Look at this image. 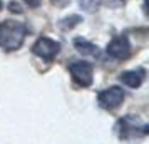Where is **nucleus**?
Here are the masks:
<instances>
[{"instance_id":"1","label":"nucleus","mask_w":149,"mask_h":144,"mask_svg":"<svg viewBox=\"0 0 149 144\" xmlns=\"http://www.w3.org/2000/svg\"><path fill=\"white\" fill-rule=\"evenodd\" d=\"M27 35V25L19 20H3L0 24V47L17 50L22 47Z\"/></svg>"},{"instance_id":"2","label":"nucleus","mask_w":149,"mask_h":144,"mask_svg":"<svg viewBox=\"0 0 149 144\" xmlns=\"http://www.w3.org/2000/svg\"><path fill=\"white\" fill-rule=\"evenodd\" d=\"M116 131H117L121 139L132 141V139H141V137L148 136L149 126L134 116H124L122 119H119V122L116 126Z\"/></svg>"},{"instance_id":"3","label":"nucleus","mask_w":149,"mask_h":144,"mask_svg":"<svg viewBox=\"0 0 149 144\" xmlns=\"http://www.w3.org/2000/svg\"><path fill=\"white\" fill-rule=\"evenodd\" d=\"M69 72L72 76V81L77 86H81V87L92 86V81H94V67H92V64L84 62V61H75L72 64H69Z\"/></svg>"},{"instance_id":"4","label":"nucleus","mask_w":149,"mask_h":144,"mask_svg":"<svg viewBox=\"0 0 149 144\" xmlns=\"http://www.w3.org/2000/svg\"><path fill=\"white\" fill-rule=\"evenodd\" d=\"M32 52L37 57H40L42 61L52 62L55 59V55L61 52V44L54 39H49V37H39L32 45Z\"/></svg>"},{"instance_id":"5","label":"nucleus","mask_w":149,"mask_h":144,"mask_svg":"<svg viewBox=\"0 0 149 144\" xmlns=\"http://www.w3.org/2000/svg\"><path fill=\"white\" fill-rule=\"evenodd\" d=\"M124 90L117 86H111L107 89H104L99 92L97 96V102L101 106L102 109H107V111H112L116 107H119L124 101Z\"/></svg>"},{"instance_id":"6","label":"nucleus","mask_w":149,"mask_h":144,"mask_svg":"<svg viewBox=\"0 0 149 144\" xmlns=\"http://www.w3.org/2000/svg\"><path fill=\"white\" fill-rule=\"evenodd\" d=\"M106 52H107L109 57L117 59V61L127 59L129 55H131V44H129V39L126 35H117V37H114V39L107 44Z\"/></svg>"},{"instance_id":"7","label":"nucleus","mask_w":149,"mask_h":144,"mask_svg":"<svg viewBox=\"0 0 149 144\" xmlns=\"http://www.w3.org/2000/svg\"><path fill=\"white\" fill-rule=\"evenodd\" d=\"M146 77V70L144 69H134V70H124L119 74V82H122L124 86H127L131 89H137Z\"/></svg>"},{"instance_id":"8","label":"nucleus","mask_w":149,"mask_h":144,"mask_svg":"<svg viewBox=\"0 0 149 144\" xmlns=\"http://www.w3.org/2000/svg\"><path fill=\"white\" fill-rule=\"evenodd\" d=\"M74 47L77 49V52H81L82 55H97L99 54L97 45H94L92 42L86 40V39H81V37L74 39Z\"/></svg>"},{"instance_id":"9","label":"nucleus","mask_w":149,"mask_h":144,"mask_svg":"<svg viewBox=\"0 0 149 144\" xmlns=\"http://www.w3.org/2000/svg\"><path fill=\"white\" fill-rule=\"evenodd\" d=\"M79 22H82L81 15H70V17L64 19V20L61 22V27L62 29H72V27H75Z\"/></svg>"},{"instance_id":"10","label":"nucleus","mask_w":149,"mask_h":144,"mask_svg":"<svg viewBox=\"0 0 149 144\" xmlns=\"http://www.w3.org/2000/svg\"><path fill=\"white\" fill-rule=\"evenodd\" d=\"M79 5H81L84 10H87V12H92L97 8L99 5V0H79Z\"/></svg>"},{"instance_id":"11","label":"nucleus","mask_w":149,"mask_h":144,"mask_svg":"<svg viewBox=\"0 0 149 144\" xmlns=\"http://www.w3.org/2000/svg\"><path fill=\"white\" fill-rule=\"evenodd\" d=\"M50 2L54 3L55 7H65V5H67L70 0H50Z\"/></svg>"},{"instance_id":"12","label":"nucleus","mask_w":149,"mask_h":144,"mask_svg":"<svg viewBox=\"0 0 149 144\" xmlns=\"http://www.w3.org/2000/svg\"><path fill=\"white\" fill-rule=\"evenodd\" d=\"M25 3H27L29 7H37L40 3V0H25Z\"/></svg>"},{"instance_id":"13","label":"nucleus","mask_w":149,"mask_h":144,"mask_svg":"<svg viewBox=\"0 0 149 144\" xmlns=\"http://www.w3.org/2000/svg\"><path fill=\"white\" fill-rule=\"evenodd\" d=\"M10 10H12V12H22L20 7H19L17 3H10Z\"/></svg>"},{"instance_id":"14","label":"nucleus","mask_w":149,"mask_h":144,"mask_svg":"<svg viewBox=\"0 0 149 144\" xmlns=\"http://www.w3.org/2000/svg\"><path fill=\"white\" fill-rule=\"evenodd\" d=\"M0 10H2V0H0Z\"/></svg>"}]
</instances>
